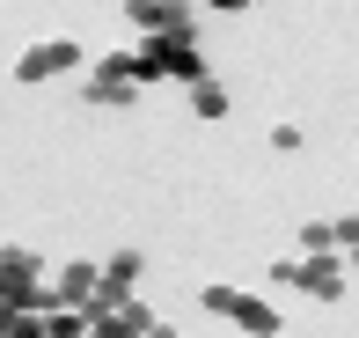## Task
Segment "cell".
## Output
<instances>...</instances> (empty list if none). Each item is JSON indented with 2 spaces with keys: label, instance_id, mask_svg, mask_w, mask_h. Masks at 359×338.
<instances>
[{
  "label": "cell",
  "instance_id": "cell-1",
  "mask_svg": "<svg viewBox=\"0 0 359 338\" xmlns=\"http://www.w3.org/2000/svg\"><path fill=\"white\" fill-rule=\"evenodd\" d=\"M264 280H271V287H301L308 301H345V287H352V257H279Z\"/></svg>",
  "mask_w": 359,
  "mask_h": 338
},
{
  "label": "cell",
  "instance_id": "cell-2",
  "mask_svg": "<svg viewBox=\"0 0 359 338\" xmlns=\"http://www.w3.org/2000/svg\"><path fill=\"white\" fill-rule=\"evenodd\" d=\"M81 44L74 37H37V44H22V59H15V82L22 89H37V82H59V74H81Z\"/></svg>",
  "mask_w": 359,
  "mask_h": 338
},
{
  "label": "cell",
  "instance_id": "cell-3",
  "mask_svg": "<svg viewBox=\"0 0 359 338\" xmlns=\"http://www.w3.org/2000/svg\"><path fill=\"white\" fill-rule=\"evenodd\" d=\"M81 96H88L95 110L133 103V96H140V82H133V52H103V59L88 67V89H81Z\"/></svg>",
  "mask_w": 359,
  "mask_h": 338
},
{
  "label": "cell",
  "instance_id": "cell-4",
  "mask_svg": "<svg viewBox=\"0 0 359 338\" xmlns=\"http://www.w3.org/2000/svg\"><path fill=\"white\" fill-rule=\"evenodd\" d=\"M140 272H147L140 250H110L103 265H95V309H118V301H133V294H140Z\"/></svg>",
  "mask_w": 359,
  "mask_h": 338
},
{
  "label": "cell",
  "instance_id": "cell-5",
  "mask_svg": "<svg viewBox=\"0 0 359 338\" xmlns=\"http://www.w3.org/2000/svg\"><path fill=\"white\" fill-rule=\"evenodd\" d=\"M125 22H133L140 37H169V30H198V15L191 8H161V0H140V8H125Z\"/></svg>",
  "mask_w": 359,
  "mask_h": 338
},
{
  "label": "cell",
  "instance_id": "cell-6",
  "mask_svg": "<svg viewBox=\"0 0 359 338\" xmlns=\"http://www.w3.org/2000/svg\"><path fill=\"white\" fill-rule=\"evenodd\" d=\"M227 324H242V338H279V309H271L264 294H235Z\"/></svg>",
  "mask_w": 359,
  "mask_h": 338
},
{
  "label": "cell",
  "instance_id": "cell-7",
  "mask_svg": "<svg viewBox=\"0 0 359 338\" xmlns=\"http://www.w3.org/2000/svg\"><path fill=\"white\" fill-rule=\"evenodd\" d=\"M184 96H191V110H198V118H227V89L213 82V74H205V82H191Z\"/></svg>",
  "mask_w": 359,
  "mask_h": 338
},
{
  "label": "cell",
  "instance_id": "cell-8",
  "mask_svg": "<svg viewBox=\"0 0 359 338\" xmlns=\"http://www.w3.org/2000/svg\"><path fill=\"white\" fill-rule=\"evenodd\" d=\"M235 294H242V287H227V280H213V287H205V316H227V309H235Z\"/></svg>",
  "mask_w": 359,
  "mask_h": 338
},
{
  "label": "cell",
  "instance_id": "cell-9",
  "mask_svg": "<svg viewBox=\"0 0 359 338\" xmlns=\"http://www.w3.org/2000/svg\"><path fill=\"white\" fill-rule=\"evenodd\" d=\"M337 250H345V257L359 250V221H352V214H337Z\"/></svg>",
  "mask_w": 359,
  "mask_h": 338
}]
</instances>
